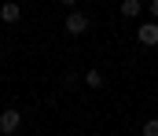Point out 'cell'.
I'll return each instance as SVG.
<instances>
[{
	"instance_id": "cell-4",
	"label": "cell",
	"mask_w": 158,
	"mask_h": 136,
	"mask_svg": "<svg viewBox=\"0 0 158 136\" xmlns=\"http://www.w3.org/2000/svg\"><path fill=\"white\" fill-rule=\"evenodd\" d=\"M0 19H4L7 26H15V22L22 19V7H19L15 0H7V4H0Z\"/></svg>"
},
{
	"instance_id": "cell-7",
	"label": "cell",
	"mask_w": 158,
	"mask_h": 136,
	"mask_svg": "<svg viewBox=\"0 0 158 136\" xmlns=\"http://www.w3.org/2000/svg\"><path fill=\"white\" fill-rule=\"evenodd\" d=\"M143 136H158V118H147L143 122Z\"/></svg>"
},
{
	"instance_id": "cell-1",
	"label": "cell",
	"mask_w": 158,
	"mask_h": 136,
	"mask_svg": "<svg viewBox=\"0 0 158 136\" xmlns=\"http://www.w3.org/2000/svg\"><path fill=\"white\" fill-rule=\"evenodd\" d=\"M88 26H92V19H88L85 11H70V15H66V22H63V30H66L70 37H81V33H88Z\"/></svg>"
},
{
	"instance_id": "cell-2",
	"label": "cell",
	"mask_w": 158,
	"mask_h": 136,
	"mask_svg": "<svg viewBox=\"0 0 158 136\" xmlns=\"http://www.w3.org/2000/svg\"><path fill=\"white\" fill-rule=\"evenodd\" d=\"M19 129H22V114H19L15 107L4 110V114H0V136H15Z\"/></svg>"
},
{
	"instance_id": "cell-8",
	"label": "cell",
	"mask_w": 158,
	"mask_h": 136,
	"mask_svg": "<svg viewBox=\"0 0 158 136\" xmlns=\"http://www.w3.org/2000/svg\"><path fill=\"white\" fill-rule=\"evenodd\" d=\"M147 11H151V22H158V0H151V4H147Z\"/></svg>"
},
{
	"instance_id": "cell-5",
	"label": "cell",
	"mask_w": 158,
	"mask_h": 136,
	"mask_svg": "<svg viewBox=\"0 0 158 136\" xmlns=\"http://www.w3.org/2000/svg\"><path fill=\"white\" fill-rule=\"evenodd\" d=\"M140 11H143V4H140V0H125V4H121V15H125V19H136Z\"/></svg>"
},
{
	"instance_id": "cell-3",
	"label": "cell",
	"mask_w": 158,
	"mask_h": 136,
	"mask_svg": "<svg viewBox=\"0 0 158 136\" xmlns=\"http://www.w3.org/2000/svg\"><path fill=\"white\" fill-rule=\"evenodd\" d=\"M136 41L147 44V48H155V44H158V22H143V26H136Z\"/></svg>"
},
{
	"instance_id": "cell-6",
	"label": "cell",
	"mask_w": 158,
	"mask_h": 136,
	"mask_svg": "<svg viewBox=\"0 0 158 136\" xmlns=\"http://www.w3.org/2000/svg\"><path fill=\"white\" fill-rule=\"evenodd\" d=\"M85 85L88 89H103V74L99 70H85Z\"/></svg>"
}]
</instances>
